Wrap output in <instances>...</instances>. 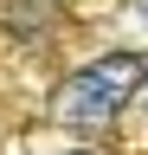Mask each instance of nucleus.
<instances>
[{
    "label": "nucleus",
    "mask_w": 148,
    "mask_h": 155,
    "mask_svg": "<svg viewBox=\"0 0 148 155\" xmlns=\"http://www.w3.org/2000/svg\"><path fill=\"white\" fill-rule=\"evenodd\" d=\"M135 84H142V65L129 52H109V58H97V65H84V71L65 78L58 116L65 123H116V110L135 97Z\"/></svg>",
    "instance_id": "nucleus-1"
},
{
    "label": "nucleus",
    "mask_w": 148,
    "mask_h": 155,
    "mask_svg": "<svg viewBox=\"0 0 148 155\" xmlns=\"http://www.w3.org/2000/svg\"><path fill=\"white\" fill-rule=\"evenodd\" d=\"M142 13H148V7H142Z\"/></svg>",
    "instance_id": "nucleus-2"
}]
</instances>
